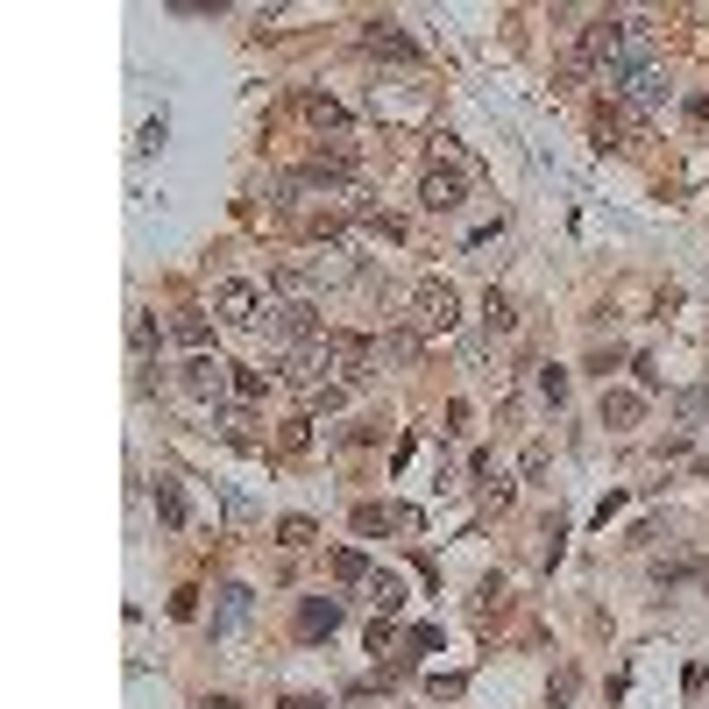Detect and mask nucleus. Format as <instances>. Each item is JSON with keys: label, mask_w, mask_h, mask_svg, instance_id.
I'll list each match as a JSON object with an SVG mask.
<instances>
[{"label": "nucleus", "mask_w": 709, "mask_h": 709, "mask_svg": "<svg viewBox=\"0 0 709 709\" xmlns=\"http://www.w3.org/2000/svg\"><path fill=\"white\" fill-rule=\"evenodd\" d=\"M461 199H468V171H461V164H433V171L419 178V206H426V213H454Z\"/></svg>", "instance_id": "obj_1"}, {"label": "nucleus", "mask_w": 709, "mask_h": 709, "mask_svg": "<svg viewBox=\"0 0 709 709\" xmlns=\"http://www.w3.org/2000/svg\"><path fill=\"white\" fill-rule=\"evenodd\" d=\"M178 383H185V398H199V405H220V390H234V369H227L220 355H192Z\"/></svg>", "instance_id": "obj_2"}, {"label": "nucleus", "mask_w": 709, "mask_h": 709, "mask_svg": "<svg viewBox=\"0 0 709 709\" xmlns=\"http://www.w3.org/2000/svg\"><path fill=\"white\" fill-rule=\"evenodd\" d=\"M213 305H220V320H227V327H256V320H263V291L242 284V277H227V284L213 291Z\"/></svg>", "instance_id": "obj_3"}, {"label": "nucleus", "mask_w": 709, "mask_h": 709, "mask_svg": "<svg viewBox=\"0 0 709 709\" xmlns=\"http://www.w3.org/2000/svg\"><path fill=\"white\" fill-rule=\"evenodd\" d=\"M362 50H369V57H390V64H419V43H412L398 22H369V29H362Z\"/></svg>", "instance_id": "obj_4"}, {"label": "nucleus", "mask_w": 709, "mask_h": 709, "mask_svg": "<svg viewBox=\"0 0 709 709\" xmlns=\"http://www.w3.org/2000/svg\"><path fill=\"white\" fill-rule=\"evenodd\" d=\"M454 312H461L454 284H419V291H412V320H419V327H454Z\"/></svg>", "instance_id": "obj_5"}, {"label": "nucleus", "mask_w": 709, "mask_h": 709, "mask_svg": "<svg viewBox=\"0 0 709 709\" xmlns=\"http://www.w3.org/2000/svg\"><path fill=\"white\" fill-rule=\"evenodd\" d=\"M249 617H256V596H249L242 582H227V589H220V603H213V639H234Z\"/></svg>", "instance_id": "obj_6"}, {"label": "nucleus", "mask_w": 709, "mask_h": 709, "mask_svg": "<svg viewBox=\"0 0 709 709\" xmlns=\"http://www.w3.org/2000/svg\"><path fill=\"white\" fill-rule=\"evenodd\" d=\"M341 632V596H305L298 603V639H334Z\"/></svg>", "instance_id": "obj_7"}, {"label": "nucleus", "mask_w": 709, "mask_h": 709, "mask_svg": "<svg viewBox=\"0 0 709 709\" xmlns=\"http://www.w3.org/2000/svg\"><path fill=\"white\" fill-rule=\"evenodd\" d=\"M617 93L632 100V107H667V71L646 64V71H632V78H617Z\"/></svg>", "instance_id": "obj_8"}, {"label": "nucleus", "mask_w": 709, "mask_h": 709, "mask_svg": "<svg viewBox=\"0 0 709 709\" xmlns=\"http://www.w3.org/2000/svg\"><path fill=\"white\" fill-rule=\"evenodd\" d=\"M149 497H156V518H164L171 532H178V525L192 518V504H185V483L171 476V468H164V476H156V483H149Z\"/></svg>", "instance_id": "obj_9"}, {"label": "nucleus", "mask_w": 709, "mask_h": 709, "mask_svg": "<svg viewBox=\"0 0 709 709\" xmlns=\"http://www.w3.org/2000/svg\"><path fill=\"white\" fill-rule=\"evenodd\" d=\"M419 518L405 504H355V532H412Z\"/></svg>", "instance_id": "obj_10"}, {"label": "nucleus", "mask_w": 709, "mask_h": 709, "mask_svg": "<svg viewBox=\"0 0 709 709\" xmlns=\"http://www.w3.org/2000/svg\"><path fill=\"white\" fill-rule=\"evenodd\" d=\"M270 291H277L284 305H312V270H305V263H277V270H270Z\"/></svg>", "instance_id": "obj_11"}, {"label": "nucleus", "mask_w": 709, "mask_h": 709, "mask_svg": "<svg viewBox=\"0 0 709 709\" xmlns=\"http://www.w3.org/2000/svg\"><path fill=\"white\" fill-rule=\"evenodd\" d=\"M646 419V398H639V390H603V426H639Z\"/></svg>", "instance_id": "obj_12"}, {"label": "nucleus", "mask_w": 709, "mask_h": 709, "mask_svg": "<svg viewBox=\"0 0 709 709\" xmlns=\"http://www.w3.org/2000/svg\"><path fill=\"white\" fill-rule=\"evenodd\" d=\"M369 596H376L383 617H398V610H405V582H398V575H383V568L369 575Z\"/></svg>", "instance_id": "obj_13"}, {"label": "nucleus", "mask_w": 709, "mask_h": 709, "mask_svg": "<svg viewBox=\"0 0 709 709\" xmlns=\"http://www.w3.org/2000/svg\"><path fill=\"white\" fill-rule=\"evenodd\" d=\"M298 107H305V121H312V128H348V114H341V107H334L327 93H305Z\"/></svg>", "instance_id": "obj_14"}, {"label": "nucleus", "mask_w": 709, "mask_h": 709, "mask_svg": "<svg viewBox=\"0 0 709 709\" xmlns=\"http://www.w3.org/2000/svg\"><path fill=\"white\" fill-rule=\"evenodd\" d=\"M334 575H341V582H369L376 568H369V554H362V546H334Z\"/></svg>", "instance_id": "obj_15"}, {"label": "nucleus", "mask_w": 709, "mask_h": 709, "mask_svg": "<svg viewBox=\"0 0 709 709\" xmlns=\"http://www.w3.org/2000/svg\"><path fill=\"white\" fill-rule=\"evenodd\" d=\"M483 327H490V334H511V327H518V312H511V298H504V291H490V298H483Z\"/></svg>", "instance_id": "obj_16"}, {"label": "nucleus", "mask_w": 709, "mask_h": 709, "mask_svg": "<svg viewBox=\"0 0 709 709\" xmlns=\"http://www.w3.org/2000/svg\"><path fill=\"white\" fill-rule=\"evenodd\" d=\"M688 575H695L688 554H660V561H653V582H660V589H674V582H688Z\"/></svg>", "instance_id": "obj_17"}, {"label": "nucleus", "mask_w": 709, "mask_h": 709, "mask_svg": "<svg viewBox=\"0 0 709 709\" xmlns=\"http://www.w3.org/2000/svg\"><path fill=\"white\" fill-rule=\"evenodd\" d=\"M426 653H440V624H412L405 632V660H426Z\"/></svg>", "instance_id": "obj_18"}, {"label": "nucleus", "mask_w": 709, "mask_h": 709, "mask_svg": "<svg viewBox=\"0 0 709 709\" xmlns=\"http://www.w3.org/2000/svg\"><path fill=\"white\" fill-rule=\"evenodd\" d=\"M674 419H681V426H702V419H709V390H681V398H674Z\"/></svg>", "instance_id": "obj_19"}, {"label": "nucleus", "mask_w": 709, "mask_h": 709, "mask_svg": "<svg viewBox=\"0 0 709 709\" xmlns=\"http://www.w3.org/2000/svg\"><path fill=\"white\" fill-rule=\"evenodd\" d=\"M234 398H242V405H263V398H270L263 369H234Z\"/></svg>", "instance_id": "obj_20"}, {"label": "nucleus", "mask_w": 709, "mask_h": 709, "mask_svg": "<svg viewBox=\"0 0 709 709\" xmlns=\"http://www.w3.org/2000/svg\"><path fill=\"white\" fill-rule=\"evenodd\" d=\"M128 348H135V362H149V348H156V327H149V312H135V320H128Z\"/></svg>", "instance_id": "obj_21"}, {"label": "nucleus", "mask_w": 709, "mask_h": 709, "mask_svg": "<svg viewBox=\"0 0 709 709\" xmlns=\"http://www.w3.org/2000/svg\"><path fill=\"white\" fill-rule=\"evenodd\" d=\"M171 334H178L185 348H206V320H199V312H178V320H171Z\"/></svg>", "instance_id": "obj_22"}, {"label": "nucleus", "mask_w": 709, "mask_h": 709, "mask_svg": "<svg viewBox=\"0 0 709 709\" xmlns=\"http://www.w3.org/2000/svg\"><path fill=\"white\" fill-rule=\"evenodd\" d=\"M461 688H468V674H433V681H426L433 702H461Z\"/></svg>", "instance_id": "obj_23"}, {"label": "nucleus", "mask_w": 709, "mask_h": 709, "mask_svg": "<svg viewBox=\"0 0 709 709\" xmlns=\"http://www.w3.org/2000/svg\"><path fill=\"white\" fill-rule=\"evenodd\" d=\"M681 121H688L695 135H709V93H688V100H681Z\"/></svg>", "instance_id": "obj_24"}, {"label": "nucleus", "mask_w": 709, "mask_h": 709, "mask_svg": "<svg viewBox=\"0 0 709 709\" xmlns=\"http://www.w3.org/2000/svg\"><path fill=\"white\" fill-rule=\"evenodd\" d=\"M383 355H390V362H412V355H419V334H405V327L383 334Z\"/></svg>", "instance_id": "obj_25"}, {"label": "nucleus", "mask_w": 709, "mask_h": 709, "mask_svg": "<svg viewBox=\"0 0 709 709\" xmlns=\"http://www.w3.org/2000/svg\"><path fill=\"white\" fill-rule=\"evenodd\" d=\"M277 539H284V546H312V518H284Z\"/></svg>", "instance_id": "obj_26"}, {"label": "nucleus", "mask_w": 709, "mask_h": 709, "mask_svg": "<svg viewBox=\"0 0 709 709\" xmlns=\"http://www.w3.org/2000/svg\"><path fill=\"white\" fill-rule=\"evenodd\" d=\"M539 390H546V398L561 405V398H568V369H539Z\"/></svg>", "instance_id": "obj_27"}, {"label": "nucleus", "mask_w": 709, "mask_h": 709, "mask_svg": "<svg viewBox=\"0 0 709 709\" xmlns=\"http://www.w3.org/2000/svg\"><path fill=\"white\" fill-rule=\"evenodd\" d=\"M171 617L192 624V617H199V589H178V596H171Z\"/></svg>", "instance_id": "obj_28"}, {"label": "nucleus", "mask_w": 709, "mask_h": 709, "mask_svg": "<svg viewBox=\"0 0 709 709\" xmlns=\"http://www.w3.org/2000/svg\"><path fill=\"white\" fill-rule=\"evenodd\" d=\"M546 702H554V709H568V702H575V674H554V688H546Z\"/></svg>", "instance_id": "obj_29"}, {"label": "nucleus", "mask_w": 709, "mask_h": 709, "mask_svg": "<svg viewBox=\"0 0 709 709\" xmlns=\"http://www.w3.org/2000/svg\"><path fill=\"white\" fill-rule=\"evenodd\" d=\"M277 709H320V695H284Z\"/></svg>", "instance_id": "obj_30"}, {"label": "nucleus", "mask_w": 709, "mask_h": 709, "mask_svg": "<svg viewBox=\"0 0 709 709\" xmlns=\"http://www.w3.org/2000/svg\"><path fill=\"white\" fill-rule=\"evenodd\" d=\"M206 709H242V702H234V695H206Z\"/></svg>", "instance_id": "obj_31"}, {"label": "nucleus", "mask_w": 709, "mask_h": 709, "mask_svg": "<svg viewBox=\"0 0 709 709\" xmlns=\"http://www.w3.org/2000/svg\"><path fill=\"white\" fill-rule=\"evenodd\" d=\"M702 589H709V575H702Z\"/></svg>", "instance_id": "obj_32"}]
</instances>
